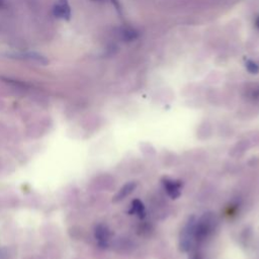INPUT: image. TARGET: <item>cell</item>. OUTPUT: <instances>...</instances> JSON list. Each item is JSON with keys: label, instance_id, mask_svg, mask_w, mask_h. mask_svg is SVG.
Returning <instances> with one entry per match:
<instances>
[{"label": "cell", "instance_id": "cell-1", "mask_svg": "<svg viewBox=\"0 0 259 259\" xmlns=\"http://www.w3.org/2000/svg\"><path fill=\"white\" fill-rule=\"evenodd\" d=\"M215 218L211 212L203 213L195 224V244L204 243L214 232Z\"/></svg>", "mask_w": 259, "mask_h": 259}, {"label": "cell", "instance_id": "cell-2", "mask_svg": "<svg viewBox=\"0 0 259 259\" xmlns=\"http://www.w3.org/2000/svg\"><path fill=\"white\" fill-rule=\"evenodd\" d=\"M195 224L196 219L191 217L184 225L179 236V247L183 252H188L195 245Z\"/></svg>", "mask_w": 259, "mask_h": 259}, {"label": "cell", "instance_id": "cell-3", "mask_svg": "<svg viewBox=\"0 0 259 259\" xmlns=\"http://www.w3.org/2000/svg\"><path fill=\"white\" fill-rule=\"evenodd\" d=\"M162 183L165 191L171 198L176 199L181 195V187H182L181 181L166 177L162 179Z\"/></svg>", "mask_w": 259, "mask_h": 259}, {"label": "cell", "instance_id": "cell-4", "mask_svg": "<svg viewBox=\"0 0 259 259\" xmlns=\"http://www.w3.org/2000/svg\"><path fill=\"white\" fill-rule=\"evenodd\" d=\"M94 236L98 245L101 248L107 247L109 238H110V232L105 225H102V224L97 225L94 229Z\"/></svg>", "mask_w": 259, "mask_h": 259}, {"label": "cell", "instance_id": "cell-5", "mask_svg": "<svg viewBox=\"0 0 259 259\" xmlns=\"http://www.w3.org/2000/svg\"><path fill=\"white\" fill-rule=\"evenodd\" d=\"M53 13L58 18L70 19L71 17V8L68 0H58L53 8Z\"/></svg>", "mask_w": 259, "mask_h": 259}, {"label": "cell", "instance_id": "cell-6", "mask_svg": "<svg viewBox=\"0 0 259 259\" xmlns=\"http://www.w3.org/2000/svg\"><path fill=\"white\" fill-rule=\"evenodd\" d=\"M137 183L136 182H128L126 184H124L119 191L115 194V196L113 197V201H120L123 198H125L128 194H131L133 192V190L136 188Z\"/></svg>", "mask_w": 259, "mask_h": 259}, {"label": "cell", "instance_id": "cell-7", "mask_svg": "<svg viewBox=\"0 0 259 259\" xmlns=\"http://www.w3.org/2000/svg\"><path fill=\"white\" fill-rule=\"evenodd\" d=\"M128 213L136 214L140 219H144L145 215H146V209H145L144 203L138 198L134 199L132 201V205H131V208L128 210Z\"/></svg>", "mask_w": 259, "mask_h": 259}, {"label": "cell", "instance_id": "cell-8", "mask_svg": "<svg viewBox=\"0 0 259 259\" xmlns=\"http://www.w3.org/2000/svg\"><path fill=\"white\" fill-rule=\"evenodd\" d=\"M246 69L248 72H250L251 74H257L259 73V65L252 61V60H248L246 62Z\"/></svg>", "mask_w": 259, "mask_h": 259}, {"label": "cell", "instance_id": "cell-9", "mask_svg": "<svg viewBox=\"0 0 259 259\" xmlns=\"http://www.w3.org/2000/svg\"><path fill=\"white\" fill-rule=\"evenodd\" d=\"M0 259H10L9 253L5 248H0Z\"/></svg>", "mask_w": 259, "mask_h": 259}, {"label": "cell", "instance_id": "cell-10", "mask_svg": "<svg viewBox=\"0 0 259 259\" xmlns=\"http://www.w3.org/2000/svg\"><path fill=\"white\" fill-rule=\"evenodd\" d=\"M255 24H256V26H257V28L259 29V16L256 18V20H255Z\"/></svg>", "mask_w": 259, "mask_h": 259}, {"label": "cell", "instance_id": "cell-11", "mask_svg": "<svg viewBox=\"0 0 259 259\" xmlns=\"http://www.w3.org/2000/svg\"><path fill=\"white\" fill-rule=\"evenodd\" d=\"M4 6V0H0V7Z\"/></svg>", "mask_w": 259, "mask_h": 259}, {"label": "cell", "instance_id": "cell-12", "mask_svg": "<svg viewBox=\"0 0 259 259\" xmlns=\"http://www.w3.org/2000/svg\"><path fill=\"white\" fill-rule=\"evenodd\" d=\"M94 1H103V0H94Z\"/></svg>", "mask_w": 259, "mask_h": 259}]
</instances>
